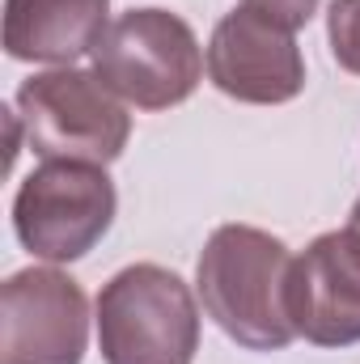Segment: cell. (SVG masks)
Returning a JSON list of instances; mask_svg holds the SVG:
<instances>
[{"mask_svg": "<svg viewBox=\"0 0 360 364\" xmlns=\"http://www.w3.org/2000/svg\"><path fill=\"white\" fill-rule=\"evenodd\" d=\"M97 352L106 364H191L199 309L186 279L162 263H132L97 292Z\"/></svg>", "mask_w": 360, "mask_h": 364, "instance_id": "7a4b0ae2", "label": "cell"}, {"mask_svg": "<svg viewBox=\"0 0 360 364\" xmlns=\"http://www.w3.org/2000/svg\"><path fill=\"white\" fill-rule=\"evenodd\" d=\"M119 212L106 166L90 161H43L13 195L17 242L47 263H77L110 233Z\"/></svg>", "mask_w": 360, "mask_h": 364, "instance_id": "5b68a950", "label": "cell"}, {"mask_svg": "<svg viewBox=\"0 0 360 364\" xmlns=\"http://www.w3.org/2000/svg\"><path fill=\"white\" fill-rule=\"evenodd\" d=\"M297 30L271 21L259 9H233L208 38V81L246 106H284L305 90V60Z\"/></svg>", "mask_w": 360, "mask_h": 364, "instance_id": "52a82bcc", "label": "cell"}, {"mask_svg": "<svg viewBox=\"0 0 360 364\" xmlns=\"http://www.w3.org/2000/svg\"><path fill=\"white\" fill-rule=\"evenodd\" d=\"M90 301L55 267L13 272L0 288V364H81Z\"/></svg>", "mask_w": 360, "mask_h": 364, "instance_id": "8992f818", "label": "cell"}, {"mask_svg": "<svg viewBox=\"0 0 360 364\" xmlns=\"http://www.w3.org/2000/svg\"><path fill=\"white\" fill-rule=\"evenodd\" d=\"M348 229L360 233V195H356V203H352V220H348Z\"/></svg>", "mask_w": 360, "mask_h": 364, "instance_id": "7c38bea8", "label": "cell"}, {"mask_svg": "<svg viewBox=\"0 0 360 364\" xmlns=\"http://www.w3.org/2000/svg\"><path fill=\"white\" fill-rule=\"evenodd\" d=\"M327 38L331 55L344 73L360 77V0H331L327 9Z\"/></svg>", "mask_w": 360, "mask_h": 364, "instance_id": "30bf717a", "label": "cell"}, {"mask_svg": "<svg viewBox=\"0 0 360 364\" xmlns=\"http://www.w3.org/2000/svg\"><path fill=\"white\" fill-rule=\"evenodd\" d=\"M292 255L255 225H221L199 250L195 288L203 314L246 352H280L297 339L288 314Z\"/></svg>", "mask_w": 360, "mask_h": 364, "instance_id": "6da1fadb", "label": "cell"}, {"mask_svg": "<svg viewBox=\"0 0 360 364\" xmlns=\"http://www.w3.org/2000/svg\"><path fill=\"white\" fill-rule=\"evenodd\" d=\"M288 314L297 339L314 348L360 343V233H318L297 255L288 279Z\"/></svg>", "mask_w": 360, "mask_h": 364, "instance_id": "ba28073f", "label": "cell"}, {"mask_svg": "<svg viewBox=\"0 0 360 364\" xmlns=\"http://www.w3.org/2000/svg\"><path fill=\"white\" fill-rule=\"evenodd\" d=\"M110 0H4V51L21 64L73 68L110 30Z\"/></svg>", "mask_w": 360, "mask_h": 364, "instance_id": "9c48e42d", "label": "cell"}, {"mask_svg": "<svg viewBox=\"0 0 360 364\" xmlns=\"http://www.w3.org/2000/svg\"><path fill=\"white\" fill-rule=\"evenodd\" d=\"M13 110L26 127V144L43 161L110 166L132 140V114L123 110V97L85 68H47L26 77Z\"/></svg>", "mask_w": 360, "mask_h": 364, "instance_id": "3957f363", "label": "cell"}, {"mask_svg": "<svg viewBox=\"0 0 360 364\" xmlns=\"http://www.w3.org/2000/svg\"><path fill=\"white\" fill-rule=\"evenodd\" d=\"M195 30L170 9H127L93 51V73L136 110L182 106L203 81Z\"/></svg>", "mask_w": 360, "mask_h": 364, "instance_id": "277c9868", "label": "cell"}, {"mask_svg": "<svg viewBox=\"0 0 360 364\" xmlns=\"http://www.w3.org/2000/svg\"><path fill=\"white\" fill-rule=\"evenodd\" d=\"M242 4L268 13L271 21H280V26H288V30L309 26V17L318 13V0H242Z\"/></svg>", "mask_w": 360, "mask_h": 364, "instance_id": "8fae6325", "label": "cell"}]
</instances>
